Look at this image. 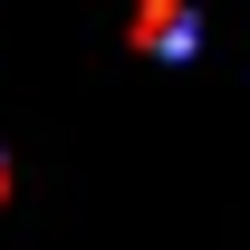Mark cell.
Segmentation results:
<instances>
[{
  "label": "cell",
  "mask_w": 250,
  "mask_h": 250,
  "mask_svg": "<svg viewBox=\"0 0 250 250\" xmlns=\"http://www.w3.org/2000/svg\"><path fill=\"white\" fill-rule=\"evenodd\" d=\"M135 39H145V48H164V58H173V48H192V10H145V20H135Z\"/></svg>",
  "instance_id": "cell-1"
}]
</instances>
